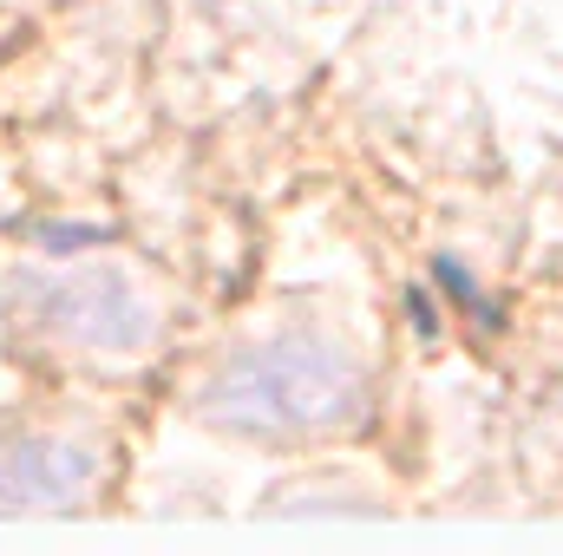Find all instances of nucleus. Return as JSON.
<instances>
[{
    "label": "nucleus",
    "mask_w": 563,
    "mask_h": 556,
    "mask_svg": "<svg viewBox=\"0 0 563 556\" xmlns=\"http://www.w3.org/2000/svg\"><path fill=\"white\" fill-rule=\"evenodd\" d=\"M367 407V374L341 341H263L243 347L210 387H203V419L223 432H328L347 425Z\"/></svg>",
    "instance_id": "f257e3e1"
},
{
    "label": "nucleus",
    "mask_w": 563,
    "mask_h": 556,
    "mask_svg": "<svg viewBox=\"0 0 563 556\" xmlns=\"http://www.w3.org/2000/svg\"><path fill=\"white\" fill-rule=\"evenodd\" d=\"M407 314H413V327H420L426 341H439V308H432L426 288H407Z\"/></svg>",
    "instance_id": "423d86ee"
},
{
    "label": "nucleus",
    "mask_w": 563,
    "mask_h": 556,
    "mask_svg": "<svg viewBox=\"0 0 563 556\" xmlns=\"http://www.w3.org/2000/svg\"><path fill=\"white\" fill-rule=\"evenodd\" d=\"M99 478V458L73 438H13L0 445V504L7 511H53L86 498Z\"/></svg>",
    "instance_id": "7ed1b4c3"
},
{
    "label": "nucleus",
    "mask_w": 563,
    "mask_h": 556,
    "mask_svg": "<svg viewBox=\"0 0 563 556\" xmlns=\"http://www.w3.org/2000/svg\"><path fill=\"white\" fill-rule=\"evenodd\" d=\"M33 236H40V249H46V256H79V249L106 243V230H86V223H40Z\"/></svg>",
    "instance_id": "39448f33"
},
{
    "label": "nucleus",
    "mask_w": 563,
    "mask_h": 556,
    "mask_svg": "<svg viewBox=\"0 0 563 556\" xmlns=\"http://www.w3.org/2000/svg\"><path fill=\"white\" fill-rule=\"evenodd\" d=\"M432 281H439L465 314H478V321H492V327H498V308L485 301V288H478V281L465 276V263H459V256H439V263H432Z\"/></svg>",
    "instance_id": "20e7f679"
},
{
    "label": "nucleus",
    "mask_w": 563,
    "mask_h": 556,
    "mask_svg": "<svg viewBox=\"0 0 563 556\" xmlns=\"http://www.w3.org/2000/svg\"><path fill=\"white\" fill-rule=\"evenodd\" d=\"M46 294V314L86 341V347H106V354H139L151 341V308L139 301V288L125 276H73L59 288H40Z\"/></svg>",
    "instance_id": "f03ea898"
}]
</instances>
